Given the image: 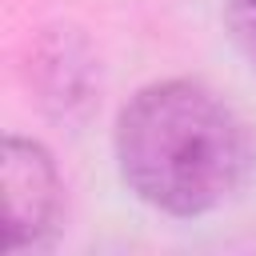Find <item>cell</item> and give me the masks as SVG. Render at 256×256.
Wrapping results in <instances>:
<instances>
[{
	"label": "cell",
	"mask_w": 256,
	"mask_h": 256,
	"mask_svg": "<svg viewBox=\"0 0 256 256\" xmlns=\"http://www.w3.org/2000/svg\"><path fill=\"white\" fill-rule=\"evenodd\" d=\"M112 152L128 192L176 220L228 204L256 164L244 116L200 80L136 88L116 112Z\"/></svg>",
	"instance_id": "6da1fadb"
},
{
	"label": "cell",
	"mask_w": 256,
	"mask_h": 256,
	"mask_svg": "<svg viewBox=\"0 0 256 256\" xmlns=\"http://www.w3.org/2000/svg\"><path fill=\"white\" fill-rule=\"evenodd\" d=\"M4 180V248H44L64 216V184L44 144L28 136H4L0 152Z\"/></svg>",
	"instance_id": "7a4b0ae2"
},
{
	"label": "cell",
	"mask_w": 256,
	"mask_h": 256,
	"mask_svg": "<svg viewBox=\"0 0 256 256\" xmlns=\"http://www.w3.org/2000/svg\"><path fill=\"white\" fill-rule=\"evenodd\" d=\"M32 64H36V76H40V100H44L52 112H68L72 104H88V100H92L88 92H92L96 64H92V56H88L84 44H80L76 56L68 60V68H60V64H64V36H48V40L36 48Z\"/></svg>",
	"instance_id": "3957f363"
},
{
	"label": "cell",
	"mask_w": 256,
	"mask_h": 256,
	"mask_svg": "<svg viewBox=\"0 0 256 256\" xmlns=\"http://www.w3.org/2000/svg\"><path fill=\"white\" fill-rule=\"evenodd\" d=\"M224 24H228V36H232L236 52L256 68V0H228Z\"/></svg>",
	"instance_id": "277c9868"
}]
</instances>
